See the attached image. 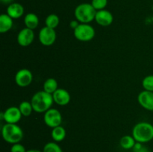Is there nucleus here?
Masks as SVG:
<instances>
[{"label": "nucleus", "instance_id": "11", "mask_svg": "<svg viewBox=\"0 0 153 152\" xmlns=\"http://www.w3.org/2000/svg\"><path fill=\"white\" fill-rule=\"evenodd\" d=\"M137 101L140 105L145 110L149 111L153 110V92L144 89L138 94Z\"/></svg>", "mask_w": 153, "mask_h": 152}, {"label": "nucleus", "instance_id": "12", "mask_svg": "<svg viewBox=\"0 0 153 152\" xmlns=\"http://www.w3.org/2000/svg\"><path fill=\"white\" fill-rule=\"evenodd\" d=\"M95 21L98 25L101 26H108L113 22L114 16L109 10L103 9V10H97L95 16Z\"/></svg>", "mask_w": 153, "mask_h": 152}, {"label": "nucleus", "instance_id": "19", "mask_svg": "<svg viewBox=\"0 0 153 152\" xmlns=\"http://www.w3.org/2000/svg\"><path fill=\"white\" fill-rule=\"evenodd\" d=\"M58 89V84L57 80L53 77H49L45 80L43 83V90L48 93L53 94Z\"/></svg>", "mask_w": 153, "mask_h": 152}, {"label": "nucleus", "instance_id": "13", "mask_svg": "<svg viewBox=\"0 0 153 152\" xmlns=\"http://www.w3.org/2000/svg\"><path fill=\"white\" fill-rule=\"evenodd\" d=\"M52 96H53L54 102L60 106L67 105L70 103V99H71V96L68 91L62 88H58L52 94Z\"/></svg>", "mask_w": 153, "mask_h": 152}, {"label": "nucleus", "instance_id": "24", "mask_svg": "<svg viewBox=\"0 0 153 152\" xmlns=\"http://www.w3.org/2000/svg\"><path fill=\"white\" fill-rule=\"evenodd\" d=\"M97 10H103L108 4V0H92L91 3Z\"/></svg>", "mask_w": 153, "mask_h": 152}, {"label": "nucleus", "instance_id": "1", "mask_svg": "<svg viewBox=\"0 0 153 152\" xmlns=\"http://www.w3.org/2000/svg\"><path fill=\"white\" fill-rule=\"evenodd\" d=\"M33 110L36 113H45L51 108L54 103L52 94L48 93L44 90L39 91L34 94L31 100Z\"/></svg>", "mask_w": 153, "mask_h": 152}, {"label": "nucleus", "instance_id": "16", "mask_svg": "<svg viewBox=\"0 0 153 152\" xmlns=\"http://www.w3.org/2000/svg\"><path fill=\"white\" fill-rule=\"evenodd\" d=\"M24 23L26 28L34 30L38 26L39 18L35 13H28L24 17Z\"/></svg>", "mask_w": 153, "mask_h": 152}, {"label": "nucleus", "instance_id": "20", "mask_svg": "<svg viewBox=\"0 0 153 152\" xmlns=\"http://www.w3.org/2000/svg\"><path fill=\"white\" fill-rule=\"evenodd\" d=\"M60 23V19L58 17V15L55 14V13H52L46 16V20H45V24L46 26L49 27L50 28H53L55 29V28L58 26Z\"/></svg>", "mask_w": 153, "mask_h": 152}, {"label": "nucleus", "instance_id": "7", "mask_svg": "<svg viewBox=\"0 0 153 152\" xmlns=\"http://www.w3.org/2000/svg\"><path fill=\"white\" fill-rule=\"evenodd\" d=\"M22 115L19 110V107L11 106L1 113V119L6 123L16 124L20 121Z\"/></svg>", "mask_w": 153, "mask_h": 152}, {"label": "nucleus", "instance_id": "14", "mask_svg": "<svg viewBox=\"0 0 153 152\" xmlns=\"http://www.w3.org/2000/svg\"><path fill=\"white\" fill-rule=\"evenodd\" d=\"M7 14L13 19H19L24 14V7L21 4L12 2L7 7Z\"/></svg>", "mask_w": 153, "mask_h": 152}, {"label": "nucleus", "instance_id": "4", "mask_svg": "<svg viewBox=\"0 0 153 152\" xmlns=\"http://www.w3.org/2000/svg\"><path fill=\"white\" fill-rule=\"evenodd\" d=\"M97 10L90 3H82L76 7L74 15L80 23H90L95 20Z\"/></svg>", "mask_w": 153, "mask_h": 152}, {"label": "nucleus", "instance_id": "27", "mask_svg": "<svg viewBox=\"0 0 153 152\" xmlns=\"http://www.w3.org/2000/svg\"><path fill=\"white\" fill-rule=\"evenodd\" d=\"M13 0H1V2L4 4H10L13 2Z\"/></svg>", "mask_w": 153, "mask_h": 152}, {"label": "nucleus", "instance_id": "22", "mask_svg": "<svg viewBox=\"0 0 153 152\" xmlns=\"http://www.w3.org/2000/svg\"><path fill=\"white\" fill-rule=\"evenodd\" d=\"M43 152H63L59 145L55 142H49L46 143L43 149Z\"/></svg>", "mask_w": 153, "mask_h": 152}, {"label": "nucleus", "instance_id": "18", "mask_svg": "<svg viewBox=\"0 0 153 152\" xmlns=\"http://www.w3.org/2000/svg\"><path fill=\"white\" fill-rule=\"evenodd\" d=\"M136 142H137L132 136L126 135L121 137L120 140V145L125 150H129V149L134 148Z\"/></svg>", "mask_w": 153, "mask_h": 152}, {"label": "nucleus", "instance_id": "10", "mask_svg": "<svg viewBox=\"0 0 153 152\" xmlns=\"http://www.w3.org/2000/svg\"><path fill=\"white\" fill-rule=\"evenodd\" d=\"M34 39V30H31L25 27L22 28L17 35V43L19 46L26 47L31 45Z\"/></svg>", "mask_w": 153, "mask_h": 152}, {"label": "nucleus", "instance_id": "3", "mask_svg": "<svg viewBox=\"0 0 153 152\" xmlns=\"http://www.w3.org/2000/svg\"><path fill=\"white\" fill-rule=\"evenodd\" d=\"M1 136L6 142L13 145L22 141L24 133L22 128L16 124L6 123L1 128Z\"/></svg>", "mask_w": 153, "mask_h": 152}, {"label": "nucleus", "instance_id": "15", "mask_svg": "<svg viewBox=\"0 0 153 152\" xmlns=\"http://www.w3.org/2000/svg\"><path fill=\"white\" fill-rule=\"evenodd\" d=\"M13 19L7 13L0 15V32L6 33L10 31L13 27Z\"/></svg>", "mask_w": 153, "mask_h": 152}, {"label": "nucleus", "instance_id": "21", "mask_svg": "<svg viewBox=\"0 0 153 152\" xmlns=\"http://www.w3.org/2000/svg\"><path fill=\"white\" fill-rule=\"evenodd\" d=\"M19 109L20 110L21 113L23 116H29L31 114L33 110V107L31 105V101H22V102L19 104Z\"/></svg>", "mask_w": 153, "mask_h": 152}, {"label": "nucleus", "instance_id": "17", "mask_svg": "<svg viewBox=\"0 0 153 152\" xmlns=\"http://www.w3.org/2000/svg\"><path fill=\"white\" fill-rule=\"evenodd\" d=\"M66 135H67V132H66L65 128L61 125L52 128V132H51V137L52 139L56 142L63 141L65 139Z\"/></svg>", "mask_w": 153, "mask_h": 152}, {"label": "nucleus", "instance_id": "8", "mask_svg": "<svg viewBox=\"0 0 153 152\" xmlns=\"http://www.w3.org/2000/svg\"><path fill=\"white\" fill-rule=\"evenodd\" d=\"M56 32L55 29L45 26L40 30L38 38L39 41L45 46H52L56 40Z\"/></svg>", "mask_w": 153, "mask_h": 152}, {"label": "nucleus", "instance_id": "26", "mask_svg": "<svg viewBox=\"0 0 153 152\" xmlns=\"http://www.w3.org/2000/svg\"><path fill=\"white\" fill-rule=\"evenodd\" d=\"M79 22L78 20H73V21H71V22H70V28H72V29H76V28H77L78 27V25H79Z\"/></svg>", "mask_w": 153, "mask_h": 152}, {"label": "nucleus", "instance_id": "23", "mask_svg": "<svg viewBox=\"0 0 153 152\" xmlns=\"http://www.w3.org/2000/svg\"><path fill=\"white\" fill-rule=\"evenodd\" d=\"M142 86L145 90L153 92V75L146 76L142 81Z\"/></svg>", "mask_w": 153, "mask_h": 152}, {"label": "nucleus", "instance_id": "29", "mask_svg": "<svg viewBox=\"0 0 153 152\" xmlns=\"http://www.w3.org/2000/svg\"><path fill=\"white\" fill-rule=\"evenodd\" d=\"M152 125H153V123H152Z\"/></svg>", "mask_w": 153, "mask_h": 152}, {"label": "nucleus", "instance_id": "5", "mask_svg": "<svg viewBox=\"0 0 153 152\" xmlns=\"http://www.w3.org/2000/svg\"><path fill=\"white\" fill-rule=\"evenodd\" d=\"M75 37L81 42H89L95 37V29L89 23H80L73 30Z\"/></svg>", "mask_w": 153, "mask_h": 152}, {"label": "nucleus", "instance_id": "25", "mask_svg": "<svg viewBox=\"0 0 153 152\" xmlns=\"http://www.w3.org/2000/svg\"><path fill=\"white\" fill-rule=\"evenodd\" d=\"M10 152H26L25 148L20 143H16L12 145L10 148Z\"/></svg>", "mask_w": 153, "mask_h": 152}, {"label": "nucleus", "instance_id": "28", "mask_svg": "<svg viewBox=\"0 0 153 152\" xmlns=\"http://www.w3.org/2000/svg\"><path fill=\"white\" fill-rule=\"evenodd\" d=\"M26 152H43V151L38 150V149H31V150L26 151Z\"/></svg>", "mask_w": 153, "mask_h": 152}, {"label": "nucleus", "instance_id": "2", "mask_svg": "<svg viewBox=\"0 0 153 152\" xmlns=\"http://www.w3.org/2000/svg\"><path fill=\"white\" fill-rule=\"evenodd\" d=\"M132 137L137 142L146 143L153 139V125L146 122L136 124L132 130Z\"/></svg>", "mask_w": 153, "mask_h": 152}, {"label": "nucleus", "instance_id": "9", "mask_svg": "<svg viewBox=\"0 0 153 152\" xmlns=\"http://www.w3.org/2000/svg\"><path fill=\"white\" fill-rule=\"evenodd\" d=\"M33 80L32 73L28 69H19L15 75V82L20 87L29 86Z\"/></svg>", "mask_w": 153, "mask_h": 152}, {"label": "nucleus", "instance_id": "6", "mask_svg": "<svg viewBox=\"0 0 153 152\" xmlns=\"http://www.w3.org/2000/svg\"><path fill=\"white\" fill-rule=\"evenodd\" d=\"M43 121L46 125L49 128H54L61 125L62 123V116L58 110L55 108H50L44 113Z\"/></svg>", "mask_w": 153, "mask_h": 152}]
</instances>
